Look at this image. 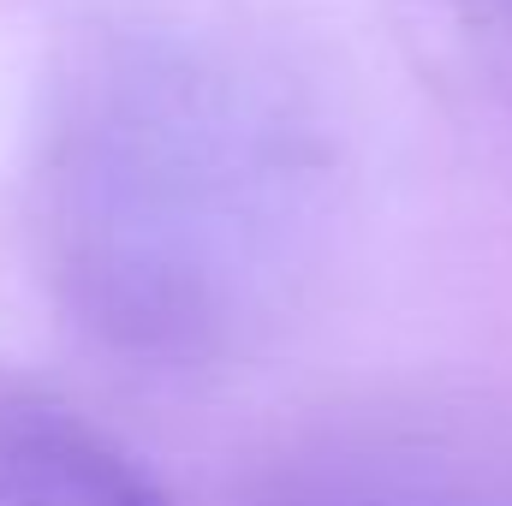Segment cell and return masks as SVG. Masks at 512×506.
Returning <instances> with one entry per match:
<instances>
[{"mask_svg":"<svg viewBox=\"0 0 512 506\" xmlns=\"http://www.w3.org/2000/svg\"><path fill=\"white\" fill-rule=\"evenodd\" d=\"M233 506H512V405L489 393L328 405L256 453Z\"/></svg>","mask_w":512,"mask_h":506,"instance_id":"7a4b0ae2","label":"cell"},{"mask_svg":"<svg viewBox=\"0 0 512 506\" xmlns=\"http://www.w3.org/2000/svg\"><path fill=\"white\" fill-rule=\"evenodd\" d=\"M0 506H173L114 429L0 370Z\"/></svg>","mask_w":512,"mask_h":506,"instance_id":"3957f363","label":"cell"},{"mask_svg":"<svg viewBox=\"0 0 512 506\" xmlns=\"http://www.w3.org/2000/svg\"><path fill=\"white\" fill-rule=\"evenodd\" d=\"M465 6H471V30L489 42V54L512 78V0H465Z\"/></svg>","mask_w":512,"mask_h":506,"instance_id":"277c9868","label":"cell"},{"mask_svg":"<svg viewBox=\"0 0 512 506\" xmlns=\"http://www.w3.org/2000/svg\"><path fill=\"white\" fill-rule=\"evenodd\" d=\"M340 149L251 42L137 18L60 60L30 149V245L72 328L143 370H209L286 328L328 256Z\"/></svg>","mask_w":512,"mask_h":506,"instance_id":"6da1fadb","label":"cell"}]
</instances>
